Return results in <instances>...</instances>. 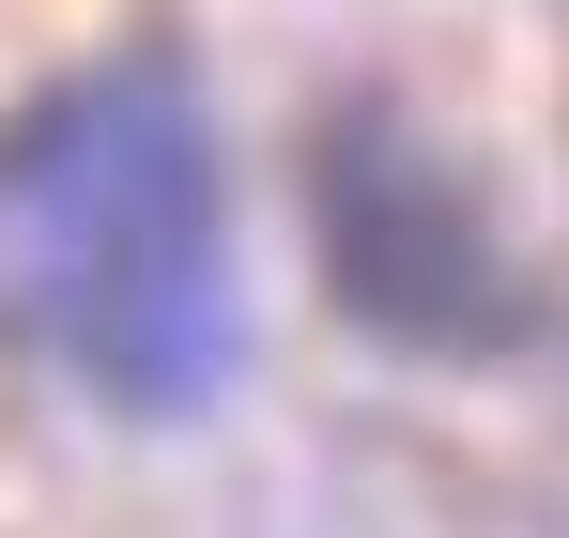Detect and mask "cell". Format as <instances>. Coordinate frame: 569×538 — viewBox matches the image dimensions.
<instances>
[{
  "label": "cell",
  "mask_w": 569,
  "mask_h": 538,
  "mask_svg": "<svg viewBox=\"0 0 569 538\" xmlns=\"http://www.w3.org/2000/svg\"><path fill=\"white\" fill-rule=\"evenodd\" d=\"M0 323L108 416H200L247 369L231 155L170 47L78 62L0 123Z\"/></svg>",
  "instance_id": "1"
},
{
  "label": "cell",
  "mask_w": 569,
  "mask_h": 538,
  "mask_svg": "<svg viewBox=\"0 0 569 538\" xmlns=\"http://www.w3.org/2000/svg\"><path fill=\"white\" fill-rule=\"evenodd\" d=\"M323 262L416 355H508L523 339V262L492 247V216L462 200V170L416 155L385 108L323 123Z\"/></svg>",
  "instance_id": "2"
}]
</instances>
